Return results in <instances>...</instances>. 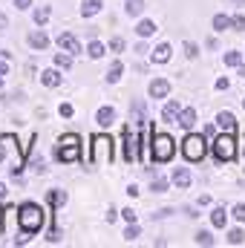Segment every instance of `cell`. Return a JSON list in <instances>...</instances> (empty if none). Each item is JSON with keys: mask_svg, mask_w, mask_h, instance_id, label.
<instances>
[{"mask_svg": "<svg viewBox=\"0 0 245 248\" xmlns=\"http://www.w3.org/2000/svg\"><path fill=\"white\" fill-rule=\"evenodd\" d=\"M9 159H12L9 173L17 179V176L23 173V153L17 150V139H15V136L3 133V136H0V165H3V162H9Z\"/></svg>", "mask_w": 245, "mask_h": 248, "instance_id": "1", "label": "cell"}, {"mask_svg": "<svg viewBox=\"0 0 245 248\" xmlns=\"http://www.w3.org/2000/svg\"><path fill=\"white\" fill-rule=\"evenodd\" d=\"M87 159H90V165H95V168L110 165V162H113V139H110V136H104V133L92 136V144H90Z\"/></svg>", "mask_w": 245, "mask_h": 248, "instance_id": "2", "label": "cell"}, {"mask_svg": "<svg viewBox=\"0 0 245 248\" xmlns=\"http://www.w3.org/2000/svg\"><path fill=\"white\" fill-rule=\"evenodd\" d=\"M17 214H20V231H23V234H38V231L44 228V208H41V205L23 202V205L17 208Z\"/></svg>", "mask_w": 245, "mask_h": 248, "instance_id": "3", "label": "cell"}, {"mask_svg": "<svg viewBox=\"0 0 245 248\" xmlns=\"http://www.w3.org/2000/svg\"><path fill=\"white\" fill-rule=\"evenodd\" d=\"M55 159L58 162H75V159H81V136L78 133H66V136L58 139Z\"/></svg>", "mask_w": 245, "mask_h": 248, "instance_id": "4", "label": "cell"}, {"mask_svg": "<svg viewBox=\"0 0 245 248\" xmlns=\"http://www.w3.org/2000/svg\"><path fill=\"white\" fill-rule=\"evenodd\" d=\"M176 153V141L168 133H153V162H170Z\"/></svg>", "mask_w": 245, "mask_h": 248, "instance_id": "5", "label": "cell"}, {"mask_svg": "<svg viewBox=\"0 0 245 248\" xmlns=\"http://www.w3.org/2000/svg\"><path fill=\"white\" fill-rule=\"evenodd\" d=\"M214 156L219 159V162H231L234 156H237V139H234V133H219L216 139H214Z\"/></svg>", "mask_w": 245, "mask_h": 248, "instance_id": "6", "label": "cell"}, {"mask_svg": "<svg viewBox=\"0 0 245 248\" xmlns=\"http://www.w3.org/2000/svg\"><path fill=\"white\" fill-rule=\"evenodd\" d=\"M182 153H184V159H187V162H202V159H205V153H208V141H205V136L190 133V136L182 141Z\"/></svg>", "mask_w": 245, "mask_h": 248, "instance_id": "7", "label": "cell"}, {"mask_svg": "<svg viewBox=\"0 0 245 248\" xmlns=\"http://www.w3.org/2000/svg\"><path fill=\"white\" fill-rule=\"evenodd\" d=\"M17 228H20V214H17L15 205H6L3 208V219H0V234L3 237H15Z\"/></svg>", "mask_w": 245, "mask_h": 248, "instance_id": "8", "label": "cell"}, {"mask_svg": "<svg viewBox=\"0 0 245 248\" xmlns=\"http://www.w3.org/2000/svg\"><path fill=\"white\" fill-rule=\"evenodd\" d=\"M138 136L133 133V127L124 130V159L127 162H141V150H138Z\"/></svg>", "mask_w": 245, "mask_h": 248, "instance_id": "9", "label": "cell"}, {"mask_svg": "<svg viewBox=\"0 0 245 248\" xmlns=\"http://www.w3.org/2000/svg\"><path fill=\"white\" fill-rule=\"evenodd\" d=\"M141 162H153V130L141 127Z\"/></svg>", "mask_w": 245, "mask_h": 248, "instance_id": "10", "label": "cell"}, {"mask_svg": "<svg viewBox=\"0 0 245 248\" xmlns=\"http://www.w3.org/2000/svg\"><path fill=\"white\" fill-rule=\"evenodd\" d=\"M55 44L61 46L63 52H69V55H78V52H81V44H78V38H75V35H69V32H61V35L55 38Z\"/></svg>", "mask_w": 245, "mask_h": 248, "instance_id": "11", "label": "cell"}, {"mask_svg": "<svg viewBox=\"0 0 245 248\" xmlns=\"http://www.w3.org/2000/svg\"><path fill=\"white\" fill-rule=\"evenodd\" d=\"M150 98H165L168 93H170V81H165V78H156V81H150Z\"/></svg>", "mask_w": 245, "mask_h": 248, "instance_id": "12", "label": "cell"}, {"mask_svg": "<svg viewBox=\"0 0 245 248\" xmlns=\"http://www.w3.org/2000/svg\"><path fill=\"white\" fill-rule=\"evenodd\" d=\"M216 127H219V130H225V133H234V130H237V119H234V113L222 110V113L216 116Z\"/></svg>", "mask_w": 245, "mask_h": 248, "instance_id": "13", "label": "cell"}, {"mask_svg": "<svg viewBox=\"0 0 245 248\" xmlns=\"http://www.w3.org/2000/svg\"><path fill=\"white\" fill-rule=\"evenodd\" d=\"M170 55H173V49H170V44H159L153 52H150V58H153V63H168L170 61Z\"/></svg>", "mask_w": 245, "mask_h": 248, "instance_id": "14", "label": "cell"}, {"mask_svg": "<svg viewBox=\"0 0 245 248\" xmlns=\"http://www.w3.org/2000/svg\"><path fill=\"white\" fill-rule=\"evenodd\" d=\"M113 122H116V110H113V107H98L95 124H98V127H110Z\"/></svg>", "mask_w": 245, "mask_h": 248, "instance_id": "15", "label": "cell"}, {"mask_svg": "<svg viewBox=\"0 0 245 248\" xmlns=\"http://www.w3.org/2000/svg\"><path fill=\"white\" fill-rule=\"evenodd\" d=\"M61 81H63V75L58 69H44L41 72V84L44 87H61Z\"/></svg>", "mask_w": 245, "mask_h": 248, "instance_id": "16", "label": "cell"}, {"mask_svg": "<svg viewBox=\"0 0 245 248\" xmlns=\"http://www.w3.org/2000/svg\"><path fill=\"white\" fill-rule=\"evenodd\" d=\"M26 41H29V46H32V49H38V52H44V49L49 46V38H46L44 32H29V38H26Z\"/></svg>", "mask_w": 245, "mask_h": 248, "instance_id": "17", "label": "cell"}, {"mask_svg": "<svg viewBox=\"0 0 245 248\" xmlns=\"http://www.w3.org/2000/svg\"><path fill=\"white\" fill-rule=\"evenodd\" d=\"M179 113H182L179 101H168V104H165V110H162V119H165V122H170V124H176Z\"/></svg>", "mask_w": 245, "mask_h": 248, "instance_id": "18", "label": "cell"}, {"mask_svg": "<svg viewBox=\"0 0 245 248\" xmlns=\"http://www.w3.org/2000/svg\"><path fill=\"white\" fill-rule=\"evenodd\" d=\"M176 124L184 127V130H190V127L196 124V110H193V107H184L182 113H179V119H176Z\"/></svg>", "mask_w": 245, "mask_h": 248, "instance_id": "19", "label": "cell"}, {"mask_svg": "<svg viewBox=\"0 0 245 248\" xmlns=\"http://www.w3.org/2000/svg\"><path fill=\"white\" fill-rule=\"evenodd\" d=\"M225 222H228V211H225L222 205L214 208V211H211V225H214V228H225Z\"/></svg>", "mask_w": 245, "mask_h": 248, "instance_id": "20", "label": "cell"}, {"mask_svg": "<svg viewBox=\"0 0 245 248\" xmlns=\"http://www.w3.org/2000/svg\"><path fill=\"white\" fill-rule=\"evenodd\" d=\"M173 185L176 187H190V170H187V168H176V170H173Z\"/></svg>", "mask_w": 245, "mask_h": 248, "instance_id": "21", "label": "cell"}, {"mask_svg": "<svg viewBox=\"0 0 245 248\" xmlns=\"http://www.w3.org/2000/svg\"><path fill=\"white\" fill-rule=\"evenodd\" d=\"M225 29H234V17H228V15H214V32H225Z\"/></svg>", "mask_w": 245, "mask_h": 248, "instance_id": "22", "label": "cell"}, {"mask_svg": "<svg viewBox=\"0 0 245 248\" xmlns=\"http://www.w3.org/2000/svg\"><path fill=\"white\" fill-rule=\"evenodd\" d=\"M101 12V0H84L81 3V15L84 17H92V15H98Z\"/></svg>", "mask_w": 245, "mask_h": 248, "instance_id": "23", "label": "cell"}, {"mask_svg": "<svg viewBox=\"0 0 245 248\" xmlns=\"http://www.w3.org/2000/svg\"><path fill=\"white\" fill-rule=\"evenodd\" d=\"M156 32V23L153 20H138V26H136V35L138 38H150Z\"/></svg>", "mask_w": 245, "mask_h": 248, "instance_id": "24", "label": "cell"}, {"mask_svg": "<svg viewBox=\"0 0 245 248\" xmlns=\"http://www.w3.org/2000/svg\"><path fill=\"white\" fill-rule=\"evenodd\" d=\"M124 12H127L130 17H138V15L144 12V0H127V3H124Z\"/></svg>", "mask_w": 245, "mask_h": 248, "instance_id": "25", "label": "cell"}, {"mask_svg": "<svg viewBox=\"0 0 245 248\" xmlns=\"http://www.w3.org/2000/svg\"><path fill=\"white\" fill-rule=\"evenodd\" d=\"M104 52H107V46H104V44L90 41V46H87V55H90V58H95V61H98V58H104Z\"/></svg>", "mask_w": 245, "mask_h": 248, "instance_id": "26", "label": "cell"}, {"mask_svg": "<svg viewBox=\"0 0 245 248\" xmlns=\"http://www.w3.org/2000/svg\"><path fill=\"white\" fill-rule=\"evenodd\" d=\"M122 72H124V63H122V61H116L113 66H110V69H107V81H110V84H116V81L122 78Z\"/></svg>", "mask_w": 245, "mask_h": 248, "instance_id": "27", "label": "cell"}, {"mask_svg": "<svg viewBox=\"0 0 245 248\" xmlns=\"http://www.w3.org/2000/svg\"><path fill=\"white\" fill-rule=\"evenodd\" d=\"M228 243H231V246H243L245 243L243 228H231V231H228Z\"/></svg>", "mask_w": 245, "mask_h": 248, "instance_id": "28", "label": "cell"}, {"mask_svg": "<svg viewBox=\"0 0 245 248\" xmlns=\"http://www.w3.org/2000/svg\"><path fill=\"white\" fill-rule=\"evenodd\" d=\"M49 202H52V208H61V205H66V193L63 190H49Z\"/></svg>", "mask_w": 245, "mask_h": 248, "instance_id": "29", "label": "cell"}, {"mask_svg": "<svg viewBox=\"0 0 245 248\" xmlns=\"http://www.w3.org/2000/svg\"><path fill=\"white\" fill-rule=\"evenodd\" d=\"M32 17H35V23H38V26H44V23L49 20V6H41V9H35V15H32Z\"/></svg>", "mask_w": 245, "mask_h": 248, "instance_id": "30", "label": "cell"}, {"mask_svg": "<svg viewBox=\"0 0 245 248\" xmlns=\"http://www.w3.org/2000/svg\"><path fill=\"white\" fill-rule=\"evenodd\" d=\"M138 234H141V228H138L136 222H130V225H127V231H124V240H127V243H133V240H138Z\"/></svg>", "mask_w": 245, "mask_h": 248, "instance_id": "31", "label": "cell"}, {"mask_svg": "<svg viewBox=\"0 0 245 248\" xmlns=\"http://www.w3.org/2000/svg\"><path fill=\"white\" fill-rule=\"evenodd\" d=\"M243 63V52H225V66H240Z\"/></svg>", "mask_w": 245, "mask_h": 248, "instance_id": "32", "label": "cell"}, {"mask_svg": "<svg viewBox=\"0 0 245 248\" xmlns=\"http://www.w3.org/2000/svg\"><path fill=\"white\" fill-rule=\"evenodd\" d=\"M55 63H58V66H63V69H69V66H72V55H69V52H58V55H55Z\"/></svg>", "mask_w": 245, "mask_h": 248, "instance_id": "33", "label": "cell"}, {"mask_svg": "<svg viewBox=\"0 0 245 248\" xmlns=\"http://www.w3.org/2000/svg\"><path fill=\"white\" fill-rule=\"evenodd\" d=\"M196 246H214L211 231H199V234H196Z\"/></svg>", "mask_w": 245, "mask_h": 248, "instance_id": "34", "label": "cell"}, {"mask_svg": "<svg viewBox=\"0 0 245 248\" xmlns=\"http://www.w3.org/2000/svg\"><path fill=\"white\" fill-rule=\"evenodd\" d=\"M184 55H187V58H199V46H196L193 41H184Z\"/></svg>", "mask_w": 245, "mask_h": 248, "instance_id": "35", "label": "cell"}, {"mask_svg": "<svg viewBox=\"0 0 245 248\" xmlns=\"http://www.w3.org/2000/svg\"><path fill=\"white\" fill-rule=\"evenodd\" d=\"M110 49L113 52H124V38H113L110 41Z\"/></svg>", "mask_w": 245, "mask_h": 248, "instance_id": "36", "label": "cell"}, {"mask_svg": "<svg viewBox=\"0 0 245 248\" xmlns=\"http://www.w3.org/2000/svg\"><path fill=\"white\" fill-rule=\"evenodd\" d=\"M168 190V182L165 179H153V193H165Z\"/></svg>", "mask_w": 245, "mask_h": 248, "instance_id": "37", "label": "cell"}, {"mask_svg": "<svg viewBox=\"0 0 245 248\" xmlns=\"http://www.w3.org/2000/svg\"><path fill=\"white\" fill-rule=\"evenodd\" d=\"M234 217H237L240 222H245V202H240V205H234Z\"/></svg>", "mask_w": 245, "mask_h": 248, "instance_id": "38", "label": "cell"}, {"mask_svg": "<svg viewBox=\"0 0 245 248\" xmlns=\"http://www.w3.org/2000/svg\"><path fill=\"white\" fill-rule=\"evenodd\" d=\"M58 113H61L63 119H72V113H75V110H72V104H61V107H58Z\"/></svg>", "mask_w": 245, "mask_h": 248, "instance_id": "39", "label": "cell"}, {"mask_svg": "<svg viewBox=\"0 0 245 248\" xmlns=\"http://www.w3.org/2000/svg\"><path fill=\"white\" fill-rule=\"evenodd\" d=\"M234 29H237V32L245 29V15H234Z\"/></svg>", "mask_w": 245, "mask_h": 248, "instance_id": "40", "label": "cell"}, {"mask_svg": "<svg viewBox=\"0 0 245 248\" xmlns=\"http://www.w3.org/2000/svg\"><path fill=\"white\" fill-rule=\"evenodd\" d=\"M122 217L127 219V222H136V211H133V208H124V211H122Z\"/></svg>", "mask_w": 245, "mask_h": 248, "instance_id": "41", "label": "cell"}, {"mask_svg": "<svg viewBox=\"0 0 245 248\" xmlns=\"http://www.w3.org/2000/svg\"><path fill=\"white\" fill-rule=\"evenodd\" d=\"M228 87H231L228 78H216V90H228Z\"/></svg>", "mask_w": 245, "mask_h": 248, "instance_id": "42", "label": "cell"}, {"mask_svg": "<svg viewBox=\"0 0 245 248\" xmlns=\"http://www.w3.org/2000/svg\"><path fill=\"white\" fill-rule=\"evenodd\" d=\"M170 214H173V211H170V208H162V211H156V214H153V217H159V219H165V217H170Z\"/></svg>", "mask_w": 245, "mask_h": 248, "instance_id": "43", "label": "cell"}, {"mask_svg": "<svg viewBox=\"0 0 245 248\" xmlns=\"http://www.w3.org/2000/svg\"><path fill=\"white\" fill-rule=\"evenodd\" d=\"M15 6L23 12V9H29V6H32V0H15Z\"/></svg>", "mask_w": 245, "mask_h": 248, "instance_id": "44", "label": "cell"}, {"mask_svg": "<svg viewBox=\"0 0 245 248\" xmlns=\"http://www.w3.org/2000/svg\"><path fill=\"white\" fill-rule=\"evenodd\" d=\"M6 26H9V17H6V15H3V12H0V32H3V29H6Z\"/></svg>", "mask_w": 245, "mask_h": 248, "instance_id": "45", "label": "cell"}, {"mask_svg": "<svg viewBox=\"0 0 245 248\" xmlns=\"http://www.w3.org/2000/svg\"><path fill=\"white\" fill-rule=\"evenodd\" d=\"M6 72H9V66H6V63L0 61V75H6Z\"/></svg>", "mask_w": 245, "mask_h": 248, "instance_id": "46", "label": "cell"}, {"mask_svg": "<svg viewBox=\"0 0 245 248\" xmlns=\"http://www.w3.org/2000/svg\"><path fill=\"white\" fill-rule=\"evenodd\" d=\"M3 196H6V185H3V182H0V199H3Z\"/></svg>", "mask_w": 245, "mask_h": 248, "instance_id": "47", "label": "cell"}, {"mask_svg": "<svg viewBox=\"0 0 245 248\" xmlns=\"http://www.w3.org/2000/svg\"><path fill=\"white\" fill-rule=\"evenodd\" d=\"M237 69H240V75H245V63H240V66H237Z\"/></svg>", "mask_w": 245, "mask_h": 248, "instance_id": "48", "label": "cell"}, {"mask_svg": "<svg viewBox=\"0 0 245 248\" xmlns=\"http://www.w3.org/2000/svg\"><path fill=\"white\" fill-rule=\"evenodd\" d=\"M237 3H240V6H245V0H237Z\"/></svg>", "mask_w": 245, "mask_h": 248, "instance_id": "49", "label": "cell"}, {"mask_svg": "<svg viewBox=\"0 0 245 248\" xmlns=\"http://www.w3.org/2000/svg\"><path fill=\"white\" fill-rule=\"evenodd\" d=\"M0 87H3V75H0Z\"/></svg>", "mask_w": 245, "mask_h": 248, "instance_id": "50", "label": "cell"}, {"mask_svg": "<svg viewBox=\"0 0 245 248\" xmlns=\"http://www.w3.org/2000/svg\"><path fill=\"white\" fill-rule=\"evenodd\" d=\"M0 219H3V211H0Z\"/></svg>", "mask_w": 245, "mask_h": 248, "instance_id": "51", "label": "cell"}, {"mask_svg": "<svg viewBox=\"0 0 245 248\" xmlns=\"http://www.w3.org/2000/svg\"><path fill=\"white\" fill-rule=\"evenodd\" d=\"M243 107H245V98H243Z\"/></svg>", "mask_w": 245, "mask_h": 248, "instance_id": "52", "label": "cell"}]
</instances>
